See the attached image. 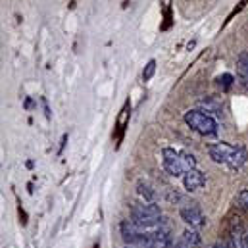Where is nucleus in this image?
I'll return each mask as SVG.
<instances>
[{
	"label": "nucleus",
	"instance_id": "f03ea898",
	"mask_svg": "<svg viewBox=\"0 0 248 248\" xmlns=\"http://www.w3.org/2000/svg\"><path fill=\"white\" fill-rule=\"evenodd\" d=\"M131 221L142 229L154 227L162 221V210L156 204L144 202V204H133L131 206Z\"/></svg>",
	"mask_w": 248,
	"mask_h": 248
},
{
	"label": "nucleus",
	"instance_id": "9b49d317",
	"mask_svg": "<svg viewBox=\"0 0 248 248\" xmlns=\"http://www.w3.org/2000/svg\"><path fill=\"white\" fill-rule=\"evenodd\" d=\"M235 204H237V208H241V210H248V190H241V192L235 196Z\"/></svg>",
	"mask_w": 248,
	"mask_h": 248
},
{
	"label": "nucleus",
	"instance_id": "1a4fd4ad",
	"mask_svg": "<svg viewBox=\"0 0 248 248\" xmlns=\"http://www.w3.org/2000/svg\"><path fill=\"white\" fill-rule=\"evenodd\" d=\"M177 243L185 248H202V237L196 229H185Z\"/></svg>",
	"mask_w": 248,
	"mask_h": 248
},
{
	"label": "nucleus",
	"instance_id": "20e7f679",
	"mask_svg": "<svg viewBox=\"0 0 248 248\" xmlns=\"http://www.w3.org/2000/svg\"><path fill=\"white\" fill-rule=\"evenodd\" d=\"M120 231H122V239L129 247H148L150 245V233H146L142 227L135 225L129 219L122 221Z\"/></svg>",
	"mask_w": 248,
	"mask_h": 248
},
{
	"label": "nucleus",
	"instance_id": "423d86ee",
	"mask_svg": "<svg viewBox=\"0 0 248 248\" xmlns=\"http://www.w3.org/2000/svg\"><path fill=\"white\" fill-rule=\"evenodd\" d=\"M181 219L188 225V229H202L206 225V217L198 206H185L181 208Z\"/></svg>",
	"mask_w": 248,
	"mask_h": 248
},
{
	"label": "nucleus",
	"instance_id": "f257e3e1",
	"mask_svg": "<svg viewBox=\"0 0 248 248\" xmlns=\"http://www.w3.org/2000/svg\"><path fill=\"white\" fill-rule=\"evenodd\" d=\"M208 154L216 164H223L231 170H239L241 166H245L248 154L243 148L231 146L227 142H217V144H210L208 146Z\"/></svg>",
	"mask_w": 248,
	"mask_h": 248
},
{
	"label": "nucleus",
	"instance_id": "0eeeda50",
	"mask_svg": "<svg viewBox=\"0 0 248 248\" xmlns=\"http://www.w3.org/2000/svg\"><path fill=\"white\" fill-rule=\"evenodd\" d=\"M204 185H206V175L200 170H190L183 175V186L188 192H194V190L202 188Z\"/></svg>",
	"mask_w": 248,
	"mask_h": 248
},
{
	"label": "nucleus",
	"instance_id": "4468645a",
	"mask_svg": "<svg viewBox=\"0 0 248 248\" xmlns=\"http://www.w3.org/2000/svg\"><path fill=\"white\" fill-rule=\"evenodd\" d=\"M233 81H235V77H233L231 73H223V75H219V77H217V83H219L221 87H225V89H227V87H231V85H233Z\"/></svg>",
	"mask_w": 248,
	"mask_h": 248
},
{
	"label": "nucleus",
	"instance_id": "ddd939ff",
	"mask_svg": "<svg viewBox=\"0 0 248 248\" xmlns=\"http://www.w3.org/2000/svg\"><path fill=\"white\" fill-rule=\"evenodd\" d=\"M154 71H156V60H150V62L146 63L144 71H142V79H144V81H150L152 75H154Z\"/></svg>",
	"mask_w": 248,
	"mask_h": 248
},
{
	"label": "nucleus",
	"instance_id": "f3484780",
	"mask_svg": "<svg viewBox=\"0 0 248 248\" xmlns=\"http://www.w3.org/2000/svg\"><path fill=\"white\" fill-rule=\"evenodd\" d=\"M247 247H248V229H247Z\"/></svg>",
	"mask_w": 248,
	"mask_h": 248
},
{
	"label": "nucleus",
	"instance_id": "dca6fc26",
	"mask_svg": "<svg viewBox=\"0 0 248 248\" xmlns=\"http://www.w3.org/2000/svg\"><path fill=\"white\" fill-rule=\"evenodd\" d=\"M127 248H156V247H152V245H148V247H127Z\"/></svg>",
	"mask_w": 248,
	"mask_h": 248
},
{
	"label": "nucleus",
	"instance_id": "6e6552de",
	"mask_svg": "<svg viewBox=\"0 0 248 248\" xmlns=\"http://www.w3.org/2000/svg\"><path fill=\"white\" fill-rule=\"evenodd\" d=\"M227 247L229 248H248L247 247V231L241 225H233L229 231V239H227Z\"/></svg>",
	"mask_w": 248,
	"mask_h": 248
},
{
	"label": "nucleus",
	"instance_id": "f8f14e48",
	"mask_svg": "<svg viewBox=\"0 0 248 248\" xmlns=\"http://www.w3.org/2000/svg\"><path fill=\"white\" fill-rule=\"evenodd\" d=\"M139 192L146 198V202H150V204H154V198H156V194H154V190L150 188V186L142 185V183H139Z\"/></svg>",
	"mask_w": 248,
	"mask_h": 248
},
{
	"label": "nucleus",
	"instance_id": "2eb2a0df",
	"mask_svg": "<svg viewBox=\"0 0 248 248\" xmlns=\"http://www.w3.org/2000/svg\"><path fill=\"white\" fill-rule=\"evenodd\" d=\"M212 248H229V247H227V243H216Z\"/></svg>",
	"mask_w": 248,
	"mask_h": 248
},
{
	"label": "nucleus",
	"instance_id": "39448f33",
	"mask_svg": "<svg viewBox=\"0 0 248 248\" xmlns=\"http://www.w3.org/2000/svg\"><path fill=\"white\" fill-rule=\"evenodd\" d=\"M162 164H164V170L170 175H173V177H179V175H185L186 173L181 152H177L173 148H164L162 150Z\"/></svg>",
	"mask_w": 248,
	"mask_h": 248
},
{
	"label": "nucleus",
	"instance_id": "9d476101",
	"mask_svg": "<svg viewBox=\"0 0 248 248\" xmlns=\"http://www.w3.org/2000/svg\"><path fill=\"white\" fill-rule=\"evenodd\" d=\"M237 77L239 83L248 89V52H241L237 58Z\"/></svg>",
	"mask_w": 248,
	"mask_h": 248
},
{
	"label": "nucleus",
	"instance_id": "7ed1b4c3",
	"mask_svg": "<svg viewBox=\"0 0 248 248\" xmlns=\"http://www.w3.org/2000/svg\"><path fill=\"white\" fill-rule=\"evenodd\" d=\"M185 124L192 131L200 133V135H214L217 131V122L210 114H206L202 110H190V112H186Z\"/></svg>",
	"mask_w": 248,
	"mask_h": 248
}]
</instances>
